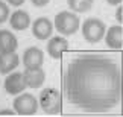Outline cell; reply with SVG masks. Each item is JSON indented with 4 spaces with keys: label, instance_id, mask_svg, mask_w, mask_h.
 I'll list each match as a JSON object with an SVG mask.
<instances>
[{
    "label": "cell",
    "instance_id": "18",
    "mask_svg": "<svg viewBox=\"0 0 123 117\" xmlns=\"http://www.w3.org/2000/svg\"><path fill=\"white\" fill-rule=\"evenodd\" d=\"M49 2L50 0H32V3H34L35 6H46Z\"/></svg>",
    "mask_w": 123,
    "mask_h": 117
},
{
    "label": "cell",
    "instance_id": "21",
    "mask_svg": "<svg viewBox=\"0 0 123 117\" xmlns=\"http://www.w3.org/2000/svg\"><path fill=\"white\" fill-rule=\"evenodd\" d=\"M110 5H122V2L123 0H106Z\"/></svg>",
    "mask_w": 123,
    "mask_h": 117
},
{
    "label": "cell",
    "instance_id": "15",
    "mask_svg": "<svg viewBox=\"0 0 123 117\" xmlns=\"http://www.w3.org/2000/svg\"><path fill=\"white\" fill-rule=\"evenodd\" d=\"M93 2L94 0H67L68 6L74 12H87L93 6Z\"/></svg>",
    "mask_w": 123,
    "mask_h": 117
},
{
    "label": "cell",
    "instance_id": "5",
    "mask_svg": "<svg viewBox=\"0 0 123 117\" xmlns=\"http://www.w3.org/2000/svg\"><path fill=\"white\" fill-rule=\"evenodd\" d=\"M12 106L15 114L18 116H34L38 111V102L29 93H23L18 97H15Z\"/></svg>",
    "mask_w": 123,
    "mask_h": 117
},
{
    "label": "cell",
    "instance_id": "3",
    "mask_svg": "<svg viewBox=\"0 0 123 117\" xmlns=\"http://www.w3.org/2000/svg\"><path fill=\"white\" fill-rule=\"evenodd\" d=\"M55 27L62 35H72L79 29V17L73 12L61 11L55 17Z\"/></svg>",
    "mask_w": 123,
    "mask_h": 117
},
{
    "label": "cell",
    "instance_id": "13",
    "mask_svg": "<svg viewBox=\"0 0 123 117\" xmlns=\"http://www.w3.org/2000/svg\"><path fill=\"white\" fill-rule=\"evenodd\" d=\"M17 46H18V41L11 31L0 29V52L2 53L15 52Z\"/></svg>",
    "mask_w": 123,
    "mask_h": 117
},
{
    "label": "cell",
    "instance_id": "16",
    "mask_svg": "<svg viewBox=\"0 0 123 117\" xmlns=\"http://www.w3.org/2000/svg\"><path fill=\"white\" fill-rule=\"evenodd\" d=\"M9 18V6L5 2H0V23H5Z\"/></svg>",
    "mask_w": 123,
    "mask_h": 117
},
{
    "label": "cell",
    "instance_id": "1",
    "mask_svg": "<svg viewBox=\"0 0 123 117\" xmlns=\"http://www.w3.org/2000/svg\"><path fill=\"white\" fill-rule=\"evenodd\" d=\"M64 94L70 104L87 113H103L119 104L122 74L110 58L81 55L67 65Z\"/></svg>",
    "mask_w": 123,
    "mask_h": 117
},
{
    "label": "cell",
    "instance_id": "9",
    "mask_svg": "<svg viewBox=\"0 0 123 117\" xmlns=\"http://www.w3.org/2000/svg\"><path fill=\"white\" fill-rule=\"evenodd\" d=\"M67 50H68V41L62 38V37H53L47 43V52L55 59H61V56Z\"/></svg>",
    "mask_w": 123,
    "mask_h": 117
},
{
    "label": "cell",
    "instance_id": "19",
    "mask_svg": "<svg viewBox=\"0 0 123 117\" xmlns=\"http://www.w3.org/2000/svg\"><path fill=\"white\" fill-rule=\"evenodd\" d=\"M9 5H12V6H20V5L25 3V0H6Z\"/></svg>",
    "mask_w": 123,
    "mask_h": 117
},
{
    "label": "cell",
    "instance_id": "10",
    "mask_svg": "<svg viewBox=\"0 0 123 117\" xmlns=\"http://www.w3.org/2000/svg\"><path fill=\"white\" fill-rule=\"evenodd\" d=\"M43 62H44V53L38 47H29L23 55V64L26 68L41 67Z\"/></svg>",
    "mask_w": 123,
    "mask_h": 117
},
{
    "label": "cell",
    "instance_id": "8",
    "mask_svg": "<svg viewBox=\"0 0 123 117\" xmlns=\"http://www.w3.org/2000/svg\"><path fill=\"white\" fill-rule=\"evenodd\" d=\"M26 88V82L23 78V73H11L5 79V90L9 94H20Z\"/></svg>",
    "mask_w": 123,
    "mask_h": 117
},
{
    "label": "cell",
    "instance_id": "20",
    "mask_svg": "<svg viewBox=\"0 0 123 117\" xmlns=\"http://www.w3.org/2000/svg\"><path fill=\"white\" fill-rule=\"evenodd\" d=\"M15 114V111H12V110H3V111H0V116H14Z\"/></svg>",
    "mask_w": 123,
    "mask_h": 117
},
{
    "label": "cell",
    "instance_id": "2",
    "mask_svg": "<svg viewBox=\"0 0 123 117\" xmlns=\"http://www.w3.org/2000/svg\"><path fill=\"white\" fill-rule=\"evenodd\" d=\"M40 105L47 116L59 114L62 110V94L56 88H44L40 94Z\"/></svg>",
    "mask_w": 123,
    "mask_h": 117
},
{
    "label": "cell",
    "instance_id": "11",
    "mask_svg": "<svg viewBox=\"0 0 123 117\" xmlns=\"http://www.w3.org/2000/svg\"><path fill=\"white\" fill-rule=\"evenodd\" d=\"M103 38L106 41V46L111 49H122L123 47V27L120 26H111L108 32H105Z\"/></svg>",
    "mask_w": 123,
    "mask_h": 117
},
{
    "label": "cell",
    "instance_id": "7",
    "mask_svg": "<svg viewBox=\"0 0 123 117\" xmlns=\"http://www.w3.org/2000/svg\"><path fill=\"white\" fill-rule=\"evenodd\" d=\"M23 78H25L26 87L31 88H40L46 81V73L43 72L41 67H35V68H26L23 72Z\"/></svg>",
    "mask_w": 123,
    "mask_h": 117
},
{
    "label": "cell",
    "instance_id": "4",
    "mask_svg": "<svg viewBox=\"0 0 123 117\" xmlns=\"http://www.w3.org/2000/svg\"><path fill=\"white\" fill-rule=\"evenodd\" d=\"M105 32H106L105 23L96 17H91L88 20H85L82 25V37L88 43H99L103 38Z\"/></svg>",
    "mask_w": 123,
    "mask_h": 117
},
{
    "label": "cell",
    "instance_id": "12",
    "mask_svg": "<svg viewBox=\"0 0 123 117\" xmlns=\"http://www.w3.org/2000/svg\"><path fill=\"white\" fill-rule=\"evenodd\" d=\"M18 62H20V58L15 52H6V53L0 52V73L3 74L11 73L14 68H17Z\"/></svg>",
    "mask_w": 123,
    "mask_h": 117
},
{
    "label": "cell",
    "instance_id": "14",
    "mask_svg": "<svg viewBox=\"0 0 123 117\" xmlns=\"http://www.w3.org/2000/svg\"><path fill=\"white\" fill-rule=\"evenodd\" d=\"M9 21H11L12 29H15V31H25L31 25V17H29V14H27L26 11L18 9V11H15L11 15V20H9Z\"/></svg>",
    "mask_w": 123,
    "mask_h": 117
},
{
    "label": "cell",
    "instance_id": "17",
    "mask_svg": "<svg viewBox=\"0 0 123 117\" xmlns=\"http://www.w3.org/2000/svg\"><path fill=\"white\" fill-rule=\"evenodd\" d=\"M116 18H117V21L122 25V21H123V6L122 5L117 8V11H116Z\"/></svg>",
    "mask_w": 123,
    "mask_h": 117
},
{
    "label": "cell",
    "instance_id": "6",
    "mask_svg": "<svg viewBox=\"0 0 123 117\" xmlns=\"http://www.w3.org/2000/svg\"><path fill=\"white\" fill-rule=\"evenodd\" d=\"M52 32H53V25L47 17L37 18L32 25V34L38 40H47L49 37H52Z\"/></svg>",
    "mask_w": 123,
    "mask_h": 117
}]
</instances>
